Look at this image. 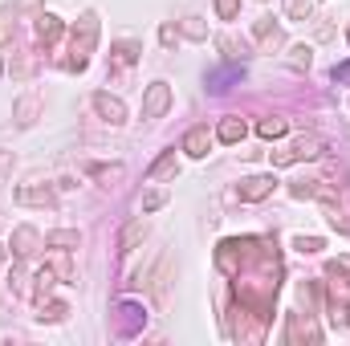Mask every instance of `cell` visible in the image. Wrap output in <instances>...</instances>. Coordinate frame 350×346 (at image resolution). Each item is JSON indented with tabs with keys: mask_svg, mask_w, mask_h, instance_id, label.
I'll list each match as a JSON object with an SVG mask.
<instances>
[{
	"mask_svg": "<svg viewBox=\"0 0 350 346\" xmlns=\"http://www.w3.org/2000/svg\"><path fill=\"white\" fill-rule=\"evenodd\" d=\"M94 41H98V12H82L78 29H74V41H70V62L66 70L82 74L90 66V53H94Z\"/></svg>",
	"mask_w": 350,
	"mask_h": 346,
	"instance_id": "1",
	"label": "cell"
},
{
	"mask_svg": "<svg viewBox=\"0 0 350 346\" xmlns=\"http://www.w3.org/2000/svg\"><path fill=\"white\" fill-rule=\"evenodd\" d=\"M322 151H326V143H322L318 135H301V139H293L289 147L269 151V159H273V168H289V163H301V159H318Z\"/></svg>",
	"mask_w": 350,
	"mask_h": 346,
	"instance_id": "2",
	"label": "cell"
},
{
	"mask_svg": "<svg viewBox=\"0 0 350 346\" xmlns=\"http://www.w3.org/2000/svg\"><path fill=\"white\" fill-rule=\"evenodd\" d=\"M172 106V86L167 82H151L143 94V118H163Z\"/></svg>",
	"mask_w": 350,
	"mask_h": 346,
	"instance_id": "3",
	"label": "cell"
},
{
	"mask_svg": "<svg viewBox=\"0 0 350 346\" xmlns=\"http://www.w3.org/2000/svg\"><path fill=\"white\" fill-rule=\"evenodd\" d=\"M94 110H98L110 127H122V122H126V106H122V98H114V94H106V90L94 94Z\"/></svg>",
	"mask_w": 350,
	"mask_h": 346,
	"instance_id": "4",
	"label": "cell"
},
{
	"mask_svg": "<svg viewBox=\"0 0 350 346\" xmlns=\"http://www.w3.org/2000/svg\"><path fill=\"white\" fill-rule=\"evenodd\" d=\"M273 187H277V179L273 175H249V179H241V200H249V204H257L265 196H273Z\"/></svg>",
	"mask_w": 350,
	"mask_h": 346,
	"instance_id": "5",
	"label": "cell"
},
{
	"mask_svg": "<svg viewBox=\"0 0 350 346\" xmlns=\"http://www.w3.org/2000/svg\"><path fill=\"white\" fill-rule=\"evenodd\" d=\"M37 245H41V232L33 228V224H21L16 232H12V253L21 261H29L33 253H37Z\"/></svg>",
	"mask_w": 350,
	"mask_h": 346,
	"instance_id": "6",
	"label": "cell"
},
{
	"mask_svg": "<svg viewBox=\"0 0 350 346\" xmlns=\"http://www.w3.org/2000/svg\"><path fill=\"white\" fill-rule=\"evenodd\" d=\"M37 114H41V98L29 90V94H21L16 98V106H12V118H16V127H33L37 122Z\"/></svg>",
	"mask_w": 350,
	"mask_h": 346,
	"instance_id": "7",
	"label": "cell"
},
{
	"mask_svg": "<svg viewBox=\"0 0 350 346\" xmlns=\"http://www.w3.org/2000/svg\"><path fill=\"white\" fill-rule=\"evenodd\" d=\"M16 204H41V208H57V200H53V191H49L45 183H25V187H16Z\"/></svg>",
	"mask_w": 350,
	"mask_h": 346,
	"instance_id": "8",
	"label": "cell"
},
{
	"mask_svg": "<svg viewBox=\"0 0 350 346\" xmlns=\"http://www.w3.org/2000/svg\"><path fill=\"white\" fill-rule=\"evenodd\" d=\"M62 33H66L62 16H49V12H41V16H37V41H41V49H49Z\"/></svg>",
	"mask_w": 350,
	"mask_h": 346,
	"instance_id": "9",
	"label": "cell"
},
{
	"mask_svg": "<svg viewBox=\"0 0 350 346\" xmlns=\"http://www.w3.org/2000/svg\"><path fill=\"white\" fill-rule=\"evenodd\" d=\"M208 147H212V135H208V127H196V131H187V139H183V151H187L191 159H204V155H208Z\"/></svg>",
	"mask_w": 350,
	"mask_h": 346,
	"instance_id": "10",
	"label": "cell"
},
{
	"mask_svg": "<svg viewBox=\"0 0 350 346\" xmlns=\"http://www.w3.org/2000/svg\"><path fill=\"white\" fill-rule=\"evenodd\" d=\"M118 314H122V334H139V326L147 322L143 306H135V302H122V306H118Z\"/></svg>",
	"mask_w": 350,
	"mask_h": 346,
	"instance_id": "11",
	"label": "cell"
},
{
	"mask_svg": "<svg viewBox=\"0 0 350 346\" xmlns=\"http://www.w3.org/2000/svg\"><path fill=\"white\" fill-rule=\"evenodd\" d=\"M216 135H220V143H245V118L241 114H228Z\"/></svg>",
	"mask_w": 350,
	"mask_h": 346,
	"instance_id": "12",
	"label": "cell"
},
{
	"mask_svg": "<svg viewBox=\"0 0 350 346\" xmlns=\"http://www.w3.org/2000/svg\"><path fill=\"white\" fill-rule=\"evenodd\" d=\"M143 237H147V224H143V220H131V224L118 232V253H131Z\"/></svg>",
	"mask_w": 350,
	"mask_h": 346,
	"instance_id": "13",
	"label": "cell"
},
{
	"mask_svg": "<svg viewBox=\"0 0 350 346\" xmlns=\"http://www.w3.org/2000/svg\"><path fill=\"white\" fill-rule=\"evenodd\" d=\"M45 245H49V249L70 253V249H78V245H82V237H78L74 228H57V232H49V237H45Z\"/></svg>",
	"mask_w": 350,
	"mask_h": 346,
	"instance_id": "14",
	"label": "cell"
},
{
	"mask_svg": "<svg viewBox=\"0 0 350 346\" xmlns=\"http://www.w3.org/2000/svg\"><path fill=\"white\" fill-rule=\"evenodd\" d=\"M179 172V163H175V151H163L151 168H147V179H172Z\"/></svg>",
	"mask_w": 350,
	"mask_h": 346,
	"instance_id": "15",
	"label": "cell"
},
{
	"mask_svg": "<svg viewBox=\"0 0 350 346\" xmlns=\"http://www.w3.org/2000/svg\"><path fill=\"white\" fill-rule=\"evenodd\" d=\"M257 131H261V139H281V135L289 131V122H285V118H277V114H269V118H261V127H257Z\"/></svg>",
	"mask_w": 350,
	"mask_h": 346,
	"instance_id": "16",
	"label": "cell"
},
{
	"mask_svg": "<svg viewBox=\"0 0 350 346\" xmlns=\"http://www.w3.org/2000/svg\"><path fill=\"white\" fill-rule=\"evenodd\" d=\"M326 306H330V322H334V326H350V306L342 302V297H334V293H330V297H326Z\"/></svg>",
	"mask_w": 350,
	"mask_h": 346,
	"instance_id": "17",
	"label": "cell"
},
{
	"mask_svg": "<svg viewBox=\"0 0 350 346\" xmlns=\"http://www.w3.org/2000/svg\"><path fill=\"white\" fill-rule=\"evenodd\" d=\"M310 62H314V49L310 45H293L289 49V66L293 70H310Z\"/></svg>",
	"mask_w": 350,
	"mask_h": 346,
	"instance_id": "18",
	"label": "cell"
},
{
	"mask_svg": "<svg viewBox=\"0 0 350 346\" xmlns=\"http://www.w3.org/2000/svg\"><path fill=\"white\" fill-rule=\"evenodd\" d=\"M53 277H57L53 269H41V273H37V293H33V297H37L41 306H45V297H49V289H53Z\"/></svg>",
	"mask_w": 350,
	"mask_h": 346,
	"instance_id": "19",
	"label": "cell"
},
{
	"mask_svg": "<svg viewBox=\"0 0 350 346\" xmlns=\"http://www.w3.org/2000/svg\"><path fill=\"white\" fill-rule=\"evenodd\" d=\"M66 314H70V306H66V302H49V306H41V314H37V318H41V322H62Z\"/></svg>",
	"mask_w": 350,
	"mask_h": 346,
	"instance_id": "20",
	"label": "cell"
},
{
	"mask_svg": "<svg viewBox=\"0 0 350 346\" xmlns=\"http://www.w3.org/2000/svg\"><path fill=\"white\" fill-rule=\"evenodd\" d=\"M285 8H289V16H293V21H310V12H314V0H289Z\"/></svg>",
	"mask_w": 350,
	"mask_h": 346,
	"instance_id": "21",
	"label": "cell"
},
{
	"mask_svg": "<svg viewBox=\"0 0 350 346\" xmlns=\"http://www.w3.org/2000/svg\"><path fill=\"white\" fill-rule=\"evenodd\" d=\"M114 57H118V66H131V62L139 57V45H135V41H122V45L114 49Z\"/></svg>",
	"mask_w": 350,
	"mask_h": 346,
	"instance_id": "22",
	"label": "cell"
},
{
	"mask_svg": "<svg viewBox=\"0 0 350 346\" xmlns=\"http://www.w3.org/2000/svg\"><path fill=\"white\" fill-rule=\"evenodd\" d=\"M253 33H257V41H277V29H273V16H261V21L253 25Z\"/></svg>",
	"mask_w": 350,
	"mask_h": 346,
	"instance_id": "23",
	"label": "cell"
},
{
	"mask_svg": "<svg viewBox=\"0 0 350 346\" xmlns=\"http://www.w3.org/2000/svg\"><path fill=\"white\" fill-rule=\"evenodd\" d=\"M12 33H16L12 12H8V8H0V45H8V41H12Z\"/></svg>",
	"mask_w": 350,
	"mask_h": 346,
	"instance_id": "24",
	"label": "cell"
},
{
	"mask_svg": "<svg viewBox=\"0 0 350 346\" xmlns=\"http://www.w3.org/2000/svg\"><path fill=\"white\" fill-rule=\"evenodd\" d=\"M90 175H98L102 183H110V179H122V163H110V168H90Z\"/></svg>",
	"mask_w": 350,
	"mask_h": 346,
	"instance_id": "25",
	"label": "cell"
},
{
	"mask_svg": "<svg viewBox=\"0 0 350 346\" xmlns=\"http://www.w3.org/2000/svg\"><path fill=\"white\" fill-rule=\"evenodd\" d=\"M183 33H187L191 41H204V37H208V29H204V25H200L196 16H187V21H183Z\"/></svg>",
	"mask_w": 350,
	"mask_h": 346,
	"instance_id": "26",
	"label": "cell"
},
{
	"mask_svg": "<svg viewBox=\"0 0 350 346\" xmlns=\"http://www.w3.org/2000/svg\"><path fill=\"white\" fill-rule=\"evenodd\" d=\"M216 12H220V21H232L241 12V0H216Z\"/></svg>",
	"mask_w": 350,
	"mask_h": 346,
	"instance_id": "27",
	"label": "cell"
},
{
	"mask_svg": "<svg viewBox=\"0 0 350 346\" xmlns=\"http://www.w3.org/2000/svg\"><path fill=\"white\" fill-rule=\"evenodd\" d=\"M163 200H167V191H147V196H143V212H155V208H163Z\"/></svg>",
	"mask_w": 350,
	"mask_h": 346,
	"instance_id": "28",
	"label": "cell"
},
{
	"mask_svg": "<svg viewBox=\"0 0 350 346\" xmlns=\"http://www.w3.org/2000/svg\"><path fill=\"white\" fill-rule=\"evenodd\" d=\"M293 249H297V253H318V249H322V241H318V237H297V241H293Z\"/></svg>",
	"mask_w": 350,
	"mask_h": 346,
	"instance_id": "29",
	"label": "cell"
},
{
	"mask_svg": "<svg viewBox=\"0 0 350 346\" xmlns=\"http://www.w3.org/2000/svg\"><path fill=\"white\" fill-rule=\"evenodd\" d=\"M12 175V151H0V183Z\"/></svg>",
	"mask_w": 350,
	"mask_h": 346,
	"instance_id": "30",
	"label": "cell"
},
{
	"mask_svg": "<svg viewBox=\"0 0 350 346\" xmlns=\"http://www.w3.org/2000/svg\"><path fill=\"white\" fill-rule=\"evenodd\" d=\"M330 273H347V277H350V257H338V261H330Z\"/></svg>",
	"mask_w": 350,
	"mask_h": 346,
	"instance_id": "31",
	"label": "cell"
},
{
	"mask_svg": "<svg viewBox=\"0 0 350 346\" xmlns=\"http://www.w3.org/2000/svg\"><path fill=\"white\" fill-rule=\"evenodd\" d=\"M334 82H350V62L347 66H334Z\"/></svg>",
	"mask_w": 350,
	"mask_h": 346,
	"instance_id": "32",
	"label": "cell"
},
{
	"mask_svg": "<svg viewBox=\"0 0 350 346\" xmlns=\"http://www.w3.org/2000/svg\"><path fill=\"white\" fill-rule=\"evenodd\" d=\"M159 41H163V45H172V41H175V29H172V25H163V29H159Z\"/></svg>",
	"mask_w": 350,
	"mask_h": 346,
	"instance_id": "33",
	"label": "cell"
},
{
	"mask_svg": "<svg viewBox=\"0 0 350 346\" xmlns=\"http://www.w3.org/2000/svg\"><path fill=\"white\" fill-rule=\"evenodd\" d=\"M16 8H25V12H29V8H41V0H16Z\"/></svg>",
	"mask_w": 350,
	"mask_h": 346,
	"instance_id": "34",
	"label": "cell"
},
{
	"mask_svg": "<svg viewBox=\"0 0 350 346\" xmlns=\"http://www.w3.org/2000/svg\"><path fill=\"white\" fill-rule=\"evenodd\" d=\"M0 265H4V245H0Z\"/></svg>",
	"mask_w": 350,
	"mask_h": 346,
	"instance_id": "35",
	"label": "cell"
},
{
	"mask_svg": "<svg viewBox=\"0 0 350 346\" xmlns=\"http://www.w3.org/2000/svg\"><path fill=\"white\" fill-rule=\"evenodd\" d=\"M0 74H4V62H0Z\"/></svg>",
	"mask_w": 350,
	"mask_h": 346,
	"instance_id": "36",
	"label": "cell"
}]
</instances>
